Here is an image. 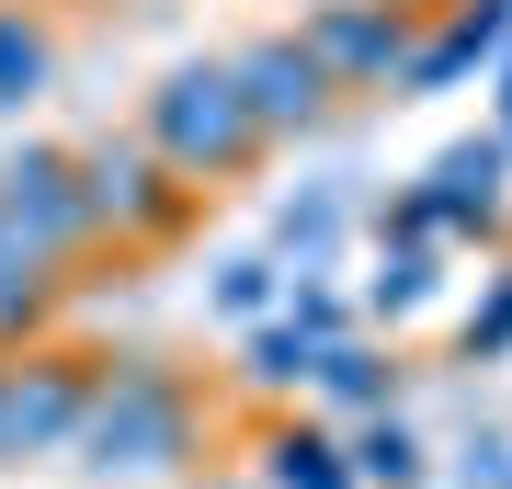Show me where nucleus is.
Wrapping results in <instances>:
<instances>
[{"label":"nucleus","mask_w":512,"mask_h":489,"mask_svg":"<svg viewBox=\"0 0 512 489\" xmlns=\"http://www.w3.org/2000/svg\"><path fill=\"white\" fill-rule=\"evenodd\" d=\"M467 353H512V273L478 296V308H467Z\"/></svg>","instance_id":"18"},{"label":"nucleus","mask_w":512,"mask_h":489,"mask_svg":"<svg viewBox=\"0 0 512 489\" xmlns=\"http://www.w3.org/2000/svg\"><path fill=\"white\" fill-rule=\"evenodd\" d=\"M421 205H433V228L456 239V228H490L501 205H512V148H501V126H478V137H456L433 160V182H421Z\"/></svg>","instance_id":"8"},{"label":"nucleus","mask_w":512,"mask_h":489,"mask_svg":"<svg viewBox=\"0 0 512 489\" xmlns=\"http://www.w3.org/2000/svg\"><path fill=\"white\" fill-rule=\"evenodd\" d=\"M296 46L330 69V91H353V80H399V69H410V0H319Z\"/></svg>","instance_id":"6"},{"label":"nucleus","mask_w":512,"mask_h":489,"mask_svg":"<svg viewBox=\"0 0 512 489\" xmlns=\"http://www.w3.org/2000/svg\"><path fill=\"white\" fill-rule=\"evenodd\" d=\"M80 410H92V364L80 353H12L0 364V467L23 455H69Z\"/></svg>","instance_id":"4"},{"label":"nucleus","mask_w":512,"mask_h":489,"mask_svg":"<svg viewBox=\"0 0 512 489\" xmlns=\"http://www.w3.org/2000/svg\"><path fill=\"white\" fill-rule=\"evenodd\" d=\"M353 455V489H421V444L399 433V421H376L365 444H342Z\"/></svg>","instance_id":"13"},{"label":"nucleus","mask_w":512,"mask_h":489,"mask_svg":"<svg viewBox=\"0 0 512 489\" xmlns=\"http://www.w3.org/2000/svg\"><path fill=\"white\" fill-rule=\"evenodd\" d=\"M308 364H319V353L296 342L285 319H262V330H251V387H274V399H285V387H308Z\"/></svg>","instance_id":"15"},{"label":"nucleus","mask_w":512,"mask_h":489,"mask_svg":"<svg viewBox=\"0 0 512 489\" xmlns=\"http://www.w3.org/2000/svg\"><path fill=\"white\" fill-rule=\"evenodd\" d=\"M46 80H57V46H46V23L0 0V114H23Z\"/></svg>","instance_id":"11"},{"label":"nucleus","mask_w":512,"mask_h":489,"mask_svg":"<svg viewBox=\"0 0 512 489\" xmlns=\"http://www.w3.org/2000/svg\"><path fill=\"white\" fill-rule=\"evenodd\" d=\"M0 217L23 228V251H35L46 273L69 262V251H92V194H80V148H35L23 137L12 160H0Z\"/></svg>","instance_id":"3"},{"label":"nucleus","mask_w":512,"mask_h":489,"mask_svg":"<svg viewBox=\"0 0 512 489\" xmlns=\"http://www.w3.org/2000/svg\"><path fill=\"white\" fill-rule=\"evenodd\" d=\"M308 387H319V399H342V410H387V364H376L365 342H330V353L308 364Z\"/></svg>","instance_id":"12"},{"label":"nucleus","mask_w":512,"mask_h":489,"mask_svg":"<svg viewBox=\"0 0 512 489\" xmlns=\"http://www.w3.org/2000/svg\"><path fill=\"white\" fill-rule=\"evenodd\" d=\"M467 489H512V444H501V433L467 444Z\"/></svg>","instance_id":"20"},{"label":"nucleus","mask_w":512,"mask_h":489,"mask_svg":"<svg viewBox=\"0 0 512 489\" xmlns=\"http://www.w3.org/2000/svg\"><path fill=\"white\" fill-rule=\"evenodd\" d=\"M262 489H353V455L319 421H274L262 433Z\"/></svg>","instance_id":"10"},{"label":"nucleus","mask_w":512,"mask_h":489,"mask_svg":"<svg viewBox=\"0 0 512 489\" xmlns=\"http://www.w3.org/2000/svg\"><path fill=\"white\" fill-rule=\"evenodd\" d=\"M501 148H512V57H501Z\"/></svg>","instance_id":"21"},{"label":"nucleus","mask_w":512,"mask_h":489,"mask_svg":"<svg viewBox=\"0 0 512 489\" xmlns=\"http://www.w3.org/2000/svg\"><path fill=\"white\" fill-rule=\"evenodd\" d=\"M80 194H92V228H103V239H171V228L194 217V182H171L137 137L80 148Z\"/></svg>","instance_id":"5"},{"label":"nucleus","mask_w":512,"mask_h":489,"mask_svg":"<svg viewBox=\"0 0 512 489\" xmlns=\"http://www.w3.org/2000/svg\"><path fill=\"white\" fill-rule=\"evenodd\" d=\"M46 308H57V285H0V364H12V353H35Z\"/></svg>","instance_id":"16"},{"label":"nucleus","mask_w":512,"mask_h":489,"mask_svg":"<svg viewBox=\"0 0 512 489\" xmlns=\"http://www.w3.org/2000/svg\"><path fill=\"white\" fill-rule=\"evenodd\" d=\"M205 296H217V319H251L262 330V308H274V262H228Z\"/></svg>","instance_id":"17"},{"label":"nucleus","mask_w":512,"mask_h":489,"mask_svg":"<svg viewBox=\"0 0 512 489\" xmlns=\"http://www.w3.org/2000/svg\"><path fill=\"white\" fill-rule=\"evenodd\" d=\"M0 285H57V273L23 251V228H12V217H0Z\"/></svg>","instance_id":"19"},{"label":"nucleus","mask_w":512,"mask_h":489,"mask_svg":"<svg viewBox=\"0 0 512 489\" xmlns=\"http://www.w3.org/2000/svg\"><path fill=\"white\" fill-rule=\"evenodd\" d=\"M69 455L92 478H171L194 455V387L171 364H92V410Z\"/></svg>","instance_id":"1"},{"label":"nucleus","mask_w":512,"mask_h":489,"mask_svg":"<svg viewBox=\"0 0 512 489\" xmlns=\"http://www.w3.org/2000/svg\"><path fill=\"white\" fill-rule=\"evenodd\" d=\"M228 80H239V103H251V126H262V137H308L319 114H330V69H319L296 35L239 46V57H228Z\"/></svg>","instance_id":"7"},{"label":"nucleus","mask_w":512,"mask_h":489,"mask_svg":"<svg viewBox=\"0 0 512 489\" xmlns=\"http://www.w3.org/2000/svg\"><path fill=\"white\" fill-rule=\"evenodd\" d=\"M137 148H148L171 182H194V194H205V182H239L274 137L251 126V103H239V80H228V57H217V69H171L160 91H148Z\"/></svg>","instance_id":"2"},{"label":"nucleus","mask_w":512,"mask_h":489,"mask_svg":"<svg viewBox=\"0 0 512 489\" xmlns=\"http://www.w3.org/2000/svg\"><path fill=\"white\" fill-rule=\"evenodd\" d=\"M478 57H512V0H456L433 46H410L399 91H456V80L478 69Z\"/></svg>","instance_id":"9"},{"label":"nucleus","mask_w":512,"mask_h":489,"mask_svg":"<svg viewBox=\"0 0 512 489\" xmlns=\"http://www.w3.org/2000/svg\"><path fill=\"white\" fill-rule=\"evenodd\" d=\"M365 296H376L387 319H410L421 296H433V239H399V251H376V285H365Z\"/></svg>","instance_id":"14"}]
</instances>
